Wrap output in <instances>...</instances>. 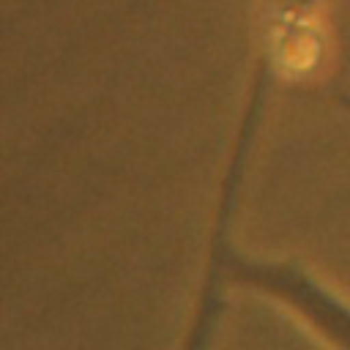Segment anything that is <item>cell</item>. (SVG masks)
Returning a JSON list of instances; mask_svg holds the SVG:
<instances>
[{"instance_id": "cell-1", "label": "cell", "mask_w": 350, "mask_h": 350, "mask_svg": "<svg viewBox=\"0 0 350 350\" xmlns=\"http://www.w3.org/2000/svg\"><path fill=\"white\" fill-rule=\"evenodd\" d=\"M268 85H271V68H268V63H262V68L257 71V77L252 82V90L246 96V104L241 109V118H238V126H235V134L230 142L224 175L219 183L216 213H213V224H211V235H208L205 265L200 273L197 298H194V306H191V314L183 328L178 350H216V345H219V334H221V323H224V312H227V287L232 284L230 227H232V216L238 211L249 156H252V148L257 142V134H260V126L265 118Z\"/></svg>"}, {"instance_id": "cell-2", "label": "cell", "mask_w": 350, "mask_h": 350, "mask_svg": "<svg viewBox=\"0 0 350 350\" xmlns=\"http://www.w3.org/2000/svg\"><path fill=\"white\" fill-rule=\"evenodd\" d=\"M232 284L276 304L328 350H350V301L298 260L230 257Z\"/></svg>"}]
</instances>
